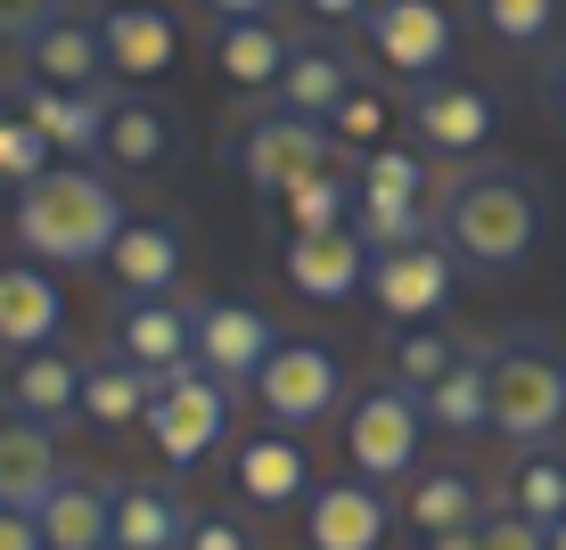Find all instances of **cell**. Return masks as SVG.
Instances as JSON below:
<instances>
[{
    "instance_id": "20",
    "label": "cell",
    "mask_w": 566,
    "mask_h": 550,
    "mask_svg": "<svg viewBox=\"0 0 566 550\" xmlns=\"http://www.w3.org/2000/svg\"><path fill=\"white\" fill-rule=\"evenodd\" d=\"M280 271L304 304H345L369 288V247H361V230H312V239L280 247Z\"/></svg>"
},
{
    "instance_id": "41",
    "label": "cell",
    "mask_w": 566,
    "mask_h": 550,
    "mask_svg": "<svg viewBox=\"0 0 566 550\" xmlns=\"http://www.w3.org/2000/svg\"><path fill=\"white\" fill-rule=\"evenodd\" d=\"M534 100H542V115L566 132V42H551V58L534 66Z\"/></svg>"
},
{
    "instance_id": "45",
    "label": "cell",
    "mask_w": 566,
    "mask_h": 550,
    "mask_svg": "<svg viewBox=\"0 0 566 550\" xmlns=\"http://www.w3.org/2000/svg\"><path fill=\"white\" fill-rule=\"evenodd\" d=\"M419 550H484V535H476V526H460V535H427Z\"/></svg>"
},
{
    "instance_id": "4",
    "label": "cell",
    "mask_w": 566,
    "mask_h": 550,
    "mask_svg": "<svg viewBox=\"0 0 566 550\" xmlns=\"http://www.w3.org/2000/svg\"><path fill=\"white\" fill-rule=\"evenodd\" d=\"M337 444H345V468H354L361 485H378V494H395V485L419 477V452H427V411L411 386H395L378 370L369 386H354L337 411Z\"/></svg>"
},
{
    "instance_id": "37",
    "label": "cell",
    "mask_w": 566,
    "mask_h": 550,
    "mask_svg": "<svg viewBox=\"0 0 566 550\" xmlns=\"http://www.w3.org/2000/svg\"><path fill=\"white\" fill-rule=\"evenodd\" d=\"M50 165H57V156H50V141L25 124V115H17V124L0 132V189H33Z\"/></svg>"
},
{
    "instance_id": "46",
    "label": "cell",
    "mask_w": 566,
    "mask_h": 550,
    "mask_svg": "<svg viewBox=\"0 0 566 550\" xmlns=\"http://www.w3.org/2000/svg\"><path fill=\"white\" fill-rule=\"evenodd\" d=\"M17 124V100H9V91H0V132H9Z\"/></svg>"
},
{
    "instance_id": "25",
    "label": "cell",
    "mask_w": 566,
    "mask_h": 550,
    "mask_svg": "<svg viewBox=\"0 0 566 550\" xmlns=\"http://www.w3.org/2000/svg\"><path fill=\"white\" fill-rule=\"evenodd\" d=\"M395 518L411 526V535H460V526H484L493 518V494L476 485V468H419L411 485H402Z\"/></svg>"
},
{
    "instance_id": "28",
    "label": "cell",
    "mask_w": 566,
    "mask_h": 550,
    "mask_svg": "<svg viewBox=\"0 0 566 550\" xmlns=\"http://www.w3.org/2000/svg\"><path fill=\"white\" fill-rule=\"evenodd\" d=\"M172 148H181V115L156 107V100H132V91H115V107H107V141H99L107 165H115V173H165V165H172Z\"/></svg>"
},
{
    "instance_id": "42",
    "label": "cell",
    "mask_w": 566,
    "mask_h": 550,
    "mask_svg": "<svg viewBox=\"0 0 566 550\" xmlns=\"http://www.w3.org/2000/svg\"><path fill=\"white\" fill-rule=\"evenodd\" d=\"M50 9H57V0H0V50H25Z\"/></svg>"
},
{
    "instance_id": "2",
    "label": "cell",
    "mask_w": 566,
    "mask_h": 550,
    "mask_svg": "<svg viewBox=\"0 0 566 550\" xmlns=\"http://www.w3.org/2000/svg\"><path fill=\"white\" fill-rule=\"evenodd\" d=\"M132 222L124 189L91 165H50L33 189L9 198V230L25 247V263H57V271H83V263H107L115 230Z\"/></svg>"
},
{
    "instance_id": "12",
    "label": "cell",
    "mask_w": 566,
    "mask_h": 550,
    "mask_svg": "<svg viewBox=\"0 0 566 550\" xmlns=\"http://www.w3.org/2000/svg\"><path fill=\"white\" fill-rule=\"evenodd\" d=\"M230 403H239V395H222V386H213L198 362L172 370V378L156 386L148 419H140V427H148V444H156V460H165V468H198L206 452L230 436Z\"/></svg>"
},
{
    "instance_id": "3",
    "label": "cell",
    "mask_w": 566,
    "mask_h": 550,
    "mask_svg": "<svg viewBox=\"0 0 566 550\" xmlns=\"http://www.w3.org/2000/svg\"><path fill=\"white\" fill-rule=\"evenodd\" d=\"M484 395H493L501 444H558L566 427V338L558 329H510L484 345Z\"/></svg>"
},
{
    "instance_id": "23",
    "label": "cell",
    "mask_w": 566,
    "mask_h": 550,
    "mask_svg": "<svg viewBox=\"0 0 566 550\" xmlns=\"http://www.w3.org/2000/svg\"><path fill=\"white\" fill-rule=\"evenodd\" d=\"M66 329V297H57L50 263H0V353H42Z\"/></svg>"
},
{
    "instance_id": "43",
    "label": "cell",
    "mask_w": 566,
    "mask_h": 550,
    "mask_svg": "<svg viewBox=\"0 0 566 550\" xmlns=\"http://www.w3.org/2000/svg\"><path fill=\"white\" fill-rule=\"evenodd\" d=\"M206 25H247V17H280L287 0H189Z\"/></svg>"
},
{
    "instance_id": "26",
    "label": "cell",
    "mask_w": 566,
    "mask_h": 550,
    "mask_svg": "<svg viewBox=\"0 0 566 550\" xmlns=\"http://www.w3.org/2000/svg\"><path fill=\"white\" fill-rule=\"evenodd\" d=\"M57 477H66L57 436L42 419H25V411L0 403V509H42Z\"/></svg>"
},
{
    "instance_id": "44",
    "label": "cell",
    "mask_w": 566,
    "mask_h": 550,
    "mask_svg": "<svg viewBox=\"0 0 566 550\" xmlns=\"http://www.w3.org/2000/svg\"><path fill=\"white\" fill-rule=\"evenodd\" d=\"M0 550H50L42 518H33V509H0Z\"/></svg>"
},
{
    "instance_id": "30",
    "label": "cell",
    "mask_w": 566,
    "mask_h": 550,
    "mask_svg": "<svg viewBox=\"0 0 566 550\" xmlns=\"http://www.w3.org/2000/svg\"><path fill=\"white\" fill-rule=\"evenodd\" d=\"M156 386H165V378H148L140 362H124L115 345H99L83 362V419L91 427H140L148 403H156Z\"/></svg>"
},
{
    "instance_id": "10",
    "label": "cell",
    "mask_w": 566,
    "mask_h": 550,
    "mask_svg": "<svg viewBox=\"0 0 566 550\" xmlns=\"http://www.w3.org/2000/svg\"><path fill=\"white\" fill-rule=\"evenodd\" d=\"M280 353V321L263 304H239V297H206L198 321H189V362L206 370L222 395H255V370Z\"/></svg>"
},
{
    "instance_id": "6",
    "label": "cell",
    "mask_w": 566,
    "mask_h": 550,
    "mask_svg": "<svg viewBox=\"0 0 566 550\" xmlns=\"http://www.w3.org/2000/svg\"><path fill=\"white\" fill-rule=\"evenodd\" d=\"M402 124H411V148L436 156V165H476V156H493L501 141V91L484 83V74H436V83H411L402 91Z\"/></svg>"
},
{
    "instance_id": "5",
    "label": "cell",
    "mask_w": 566,
    "mask_h": 550,
    "mask_svg": "<svg viewBox=\"0 0 566 550\" xmlns=\"http://www.w3.org/2000/svg\"><path fill=\"white\" fill-rule=\"evenodd\" d=\"M222 165L263 198H287L296 181H312L328 165H354V156L328 141V124H304V115H280V107H239L222 132Z\"/></svg>"
},
{
    "instance_id": "34",
    "label": "cell",
    "mask_w": 566,
    "mask_h": 550,
    "mask_svg": "<svg viewBox=\"0 0 566 550\" xmlns=\"http://www.w3.org/2000/svg\"><path fill=\"white\" fill-rule=\"evenodd\" d=\"M460 362H468V338H452L443 321L386 329V378H395V386H411V395H427L436 378H452Z\"/></svg>"
},
{
    "instance_id": "22",
    "label": "cell",
    "mask_w": 566,
    "mask_h": 550,
    "mask_svg": "<svg viewBox=\"0 0 566 550\" xmlns=\"http://www.w3.org/2000/svg\"><path fill=\"white\" fill-rule=\"evenodd\" d=\"M0 403L25 411V419H42L50 436H57L66 419H83V362H74V353H57V345L9 353V362H0Z\"/></svg>"
},
{
    "instance_id": "21",
    "label": "cell",
    "mask_w": 566,
    "mask_h": 550,
    "mask_svg": "<svg viewBox=\"0 0 566 550\" xmlns=\"http://www.w3.org/2000/svg\"><path fill=\"white\" fill-rule=\"evenodd\" d=\"M9 100H17V115L50 141V156H99L115 91H50V83H25V74H17Z\"/></svg>"
},
{
    "instance_id": "7",
    "label": "cell",
    "mask_w": 566,
    "mask_h": 550,
    "mask_svg": "<svg viewBox=\"0 0 566 550\" xmlns=\"http://www.w3.org/2000/svg\"><path fill=\"white\" fill-rule=\"evenodd\" d=\"M436 189H443L436 156H419L411 141L361 156V198H354V230H361V247H369V255H386V247L436 239Z\"/></svg>"
},
{
    "instance_id": "29",
    "label": "cell",
    "mask_w": 566,
    "mask_h": 550,
    "mask_svg": "<svg viewBox=\"0 0 566 550\" xmlns=\"http://www.w3.org/2000/svg\"><path fill=\"white\" fill-rule=\"evenodd\" d=\"M189 518H198V509L172 494V485L124 477V485H115V535H107V550H181Z\"/></svg>"
},
{
    "instance_id": "18",
    "label": "cell",
    "mask_w": 566,
    "mask_h": 550,
    "mask_svg": "<svg viewBox=\"0 0 566 550\" xmlns=\"http://www.w3.org/2000/svg\"><path fill=\"white\" fill-rule=\"evenodd\" d=\"M189 321H198V304L181 297H115L107 345L124 362H140L148 378H172V370H189Z\"/></svg>"
},
{
    "instance_id": "33",
    "label": "cell",
    "mask_w": 566,
    "mask_h": 550,
    "mask_svg": "<svg viewBox=\"0 0 566 550\" xmlns=\"http://www.w3.org/2000/svg\"><path fill=\"white\" fill-rule=\"evenodd\" d=\"M395 124H402V100L386 91V74H361L354 91H345V107L328 115V141H337L345 156H378V148H395Z\"/></svg>"
},
{
    "instance_id": "9",
    "label": "cell",
    "mask_w": 566,
    "mask_h": 550,
    "mask_svg": "<svg viewBox=\"0 0 566 550\" xmlns=\"http://www.w3.org/2000/svg\"><path fill=\"white\" fill-rule=\"evenodd\" d=\"M345 395H354V386H345V362H337L321 338H280V353L255 370V411H263V427H287V436L337 419Z\"/></svg>"
},
{
    "instance_id": "24",
    "label": "cell",
    "mask_w": 566,
    "mask_h": 550,
    "mask_svg": "<svg viewBox=\"0 0 566 550\" xmlns=\"http://www.w3.org/2000/svg\"><path fill=\"white\" fill-rule=\"evenodd\" d=\"M230 477H239V494L255 509H287V501L312 494V452L287 427H255V436H239V452H230Z\"/></svg>"
},
{
    "instance_id": "47",
    "label": "cell",
    "mask_w": 566,
    "mask_h": 550,
    "mask_svg": "<svg viewBox=\"0 0 566 550\" xmlns=\"http://www.w3.org/2000/svg\"><path fill=\"white\" fill-rule=\"evenodd\" d=\"M542 535H551V550H566V518H558V526H542Z\"/></svg>"
},
{
    "instance_id": "38",
    "label": "cell",
    "mask_w": 566,
    "mask_h": 550,
    "mask_svg": "<svg viewBox=\"0 0 566 550\" xmlns=\"http://www.w3.org/2000/svg\"><path fill=\"white\" fill-rule=\"evenodd\" d=\"M181 550H255V535H247L230 509H198V518H189V542H181Z\"/></svg>"
},
{
    "instance_id": "14",
    "label": "cell",
    "mask_w": 566,
    "mask_h": 550,
    "mask_svg": "<svg viewBox=\"0 0 566 550\" xmlns=\"http://www.w3.org/2000/svg\"><path fill=\"white\" fill-rule=\"evenodd\" d=\"M361 74H369V58H361L354 33H296V58H287L280 91H271L263 107L304 115V124H328V115L345 107V91H354Z\"/></svg>"
},
{
    "instance_id": "40",
    "label": "cell",
    "mask_w": 566,
    "mask_h": 550,
    "mask_svg": "<svg viewBox=\"0 0 566 550\" xmlns=\"http://www.w3.org/2000/svg\"><path fill=\"white\" fill-rule=\"evenodd\" d=\"M476 535H484V550H551V535H542L534 518H517V509H493Z\"/></svg>"
},
{
    "instance_id": "1",
    "label": "cell",
    "mask_w": 566,
    "mask_h": 550,
    "mask_svg": "<svg viewBox=\"0 0 566 550\" xmlns=\"http://www.w3.org/2000/svg\"><path fill=\"white\" fill-rule=\"evenodd\" d=\"M542 230H551V189H542L534 165L517 156H476V165L443 173L436 189V239L460 271L476 280H510V271L534 263Z\"/></svg>"
},
{
    "instance_id": "36",
    "label": "cell",
    "mask_w": 566,
    "mask_h": 550,
    "mask_svg": "<svg viewBox=\"0 0 566 550\" xmlns=\"http://www.w3.org/2000/svg\"><path fill=\"white\" fill-rule=\"evenodd\" d=\"M468 17H476L501 50H551L566 0H468Z\"/></svg>"
},
{
    "instance_id": "13",
    "label": "cell",
    "mask_w": 566,
    "mask_h": 550,
    "mask_svg": "<svg viewBox=\"0 0 566 550\" xmlns=\"http://www.w3.org/2000/svg\"><path fill=\"white\" fill-rule=\"evenodd\" d=\"M460 263L443 255V239H411V247H386L369 255V304L386 312V329H419L452 304Z\"/></svg>"
},
{
    "instance_id": "11",
    "label": "cell",
    "mask_w": 566,
    "mask_h": 550,
    "mask_svg": "<svg viewBox=\"0 0 566 550\" xmlns=\"http://www.w3.org/2000/svg\"><path fill=\"white\" fill-rule=\"evenodd\" d=\"M17 74L50 91H115L107 74V42H99V0H57L33 25V42L17 50Z\"/></svg>"
},
{
    "instance_id": "39",
    "label": "cell",
    "mask_w": 566,
    "mask_h": 550,
    "mask_svg": "<svg viewBox=\"0 0 566 550\" xmlns=\"http://www.w3.org/2000/svg\"><path fill=\"white\" fill-rule=\"evenodd\" d=\"M287 9H304V33H361L378 0H287Z\"/></svg>"
},
{
    "instance_id": "27",
    "label": "cell",
    "mask_w": 566,
    "mask_h": 550,
    "mask_svg": "<svg viewBox=\"0 0 566 550\" xmlns=\"http://www.w3.org/2000/svg\"><path fill=\"white\" fill-rule=\"evenodd\" d=\"M33 518H42L50 550H107V535H115V485L91 477V468H66Z\"/></svg>"
},
{
    "instance_id": "19",
    "label": "cell",
    "mask_w": 566,
    "mask_h": 550,
    "mask_svg": "<svg viewBox=\"0 0 566 550\" xmlns=\"http://www.w3.org/2000/svg\"><path fill=\"white\" fill-rule=\"evenodd\" d=\"M206 58L213 74H222L230 91H247V100H271L287 74V58H296V33L280 25V17H247V25H206Z\"/></svg>"
},
{
    "instance_id": "31",
    "label": "cell",
    "mask_w": 566,
    "mask_h": 550,
    "mask_svg": "<svg viewBox=\"0 0 566 550\" xmlns=\"http://www.w3.org/2000/svg\"><path fill=\"white\" fill-rule=\"evenodd\" d=\"M493 509H517V518H534V526H558L566 518V444H517L510 468H501Z\"/></svg>"
},
{
    "instance_id": "32",
    "label": "cell",
    "mask_w": 566,
    "mask_h": 550,
    "mask_svg": "<svg viewBox=\"0 0 566 550\" xmlns=\"http://www.w3.org/2000/svg\"><path fill=\"white\" fill-rule=\"evenodd\" d=\"M419 411H427V427H436V436H452V444H468V436H493V395H484V345H468V362L452 370V378H436V386H427Z\"/></svg>"
},
{
    "instance_id": "16",
    "label": "cell",
    "mask_w": 566,
    "mask_h": 550,
    "mask_svg": "<svg viewBox=\"0 0 566 550\" xmlns=\"http://www.w3.org/2000/svg\"><path fill=\"white\" fill-rule=\"evenodd\" d=\"M395 501L378 494V485L361 477H328L304 494V542L312 550H386V535H395Z\"/></svg>"
},
{
    "instance_id": "8",
    "label": "cell",
    "mask_w": 566,
    "mask_h": 550,
    "mask_svg": "<svg viewBox=\"0 0 566 550\" xmlns=\"http://www.w3.org/2000/svg\"><path fill=\"white\" fill-rule=\"evenodd\" d=\"M361 58L369 74H395L402 91L411 83H436V74H452L460 58V17L443 9V0H378V9L361 17Z\"/></svg>"
},
{
    "instance_id": "17",
    "label": "cell",
    "mask_w": 566,
    "mask_h": 550,
    "mask_svg": "<svg viewBox=\"0 0 566 550\" xmlns=\"http://www.w3.org/2000/svg\"><path fill=\"white\" fill-rule=\"evenodd\" d=\"M181 263H189V239L172 214H132L107 247V280L115 297H172L181 288Z\"/></svg>"
},
{
    "instance_id": "15",
    "label": "cell",
    "mask_w": 566,
    "mask_h": 550,
    "mask_svg": "<svg viewBox=\"0 0 566 550\" xmlns=\"http://www.w3.org/2000/svg\"><path fill=\"white\" fill-rule=\"evenodd\" d=\"M99 42H107L115 91L165 83V74L181 66V17H172L165 0H99Z\"/></svg>"
},
{
    "instance_id": "35",
    "label": "cell",
    "mask_w": 566,
    "mask_h": 550,
    "mask_svg": "<svg viewBox=\"0 0 566 550\" xmlns=\"http://www.w3.org/2000/svg\"><path fill=\"white\" fill-rule=\"evenodd\" d=\"M354 198H361V165H328V173H312V181H296L280 198L287 239H312V230H354Z\"/></svg>"
}]
</instances>
